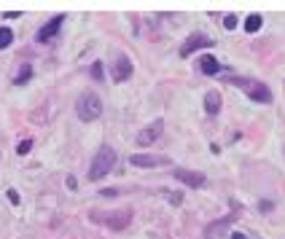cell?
I'll return each instance as SVG.
<instances>
[{"label": "cell", "instance_id": "1", "mask_svg": "<svg viewBox=\"0 0 285 239\" xmlns=\"http://www.w3.org/2000/svg\"><path fill=\"white\" fill-rule=\"evenodd\" d=\"M226 83H232V86L242 89L245 94L251 99H256V102H272V92H269L267 86H264L261 81H256V78H239V76H229Z\"/></svg>", "mask_w": 285, "mask_h": 239}, {"label": "cell", "instance_id": "2", "mask_svg": "<svg viewBox=\"0 0 285 239\" xmlns=\"http://www.w3.org/2000/svg\"><path fill=\"white\" fill-rule=\"evenodd\" d=\"M113 167H116V151H113L111 145H102L97 153H94V159H92L89 180H100V177H105Z\"/></svg>", "mask_w": 285, "mask_h": 239}, {"label": "cell", "instance_id": "3", "mask_svg": "<svg viewBox=\"0 0 285 239\" xmlns=\"http://www.w3.org/2000/svg\"><path fill=\"white\" fill-rule=\"evenodd\" d=\"M92 221H100V223H105V226H111V228H116V231H121V228L129 226V221H132V212H129V210L92 212Z\"/></svg>", "mask_w": 285, "mask_h": 239}, {"label": "cell", "instance_id": "4", "mask_svg": "<svg viewBox=\"0 0 285 239\" xmlns=\"http://www.w3.org/2000/svg\"><path fill=\"white\" fill-rule=\"evenodd\" d=\"M76 111H78V118H81V121H94V118L102 113V102H100L97 94H84V97L78 99Z\"/></svg>", "mask_w": 285, "mask_h": 239}, {"label": "cell", "instance_id": "5", "mask_svg": "<svg viewBox=\"0 0 285 239\" xmlns=\"http://www.w3.org/2000/svg\"><path fill=\"white\" fill-rule=\"evenodd\" d=\"M132 167H143V169H156V167H167L169 159L167 156H151V153H134L129 156Z\"/></svg>", "mask_w": 285, "mask_h": 239}, {"label": "cell", "instance_id": "6", "mask_svg": "<svg viewBox=\"0 0 285 239\" xmlns=\"http://www.w3.org/2000/svg\"><path fill=\"white\" fill-rule=\"evenodd\" d=\"M207 46H213V41H210L204 32H191V35H188V41L181 46V57H188V54L199 51V48H207Z\"/></svg>", "mask_w": 285, "mask_h": 239}, {"label": "cell", "instance_id": "7", "mask_svg": "<svg viewBox=\"0 0 285 239\" xmlns=\"http://www.w3.org/2000/svg\"><path fill=\"white\" fill-rule=\"evenodd\" d=\"M132 78V62H129L127 54H116L113 59V81H129Z\"/></svg>", "mask_w": 285, "mask_h": 239}, {"label": "cell", "instance_id": "8", "mask_svg": "<svg viewBox=\"0 0 285 239\" xmlns=\"http://www.w3.org/2000/svg\"><path fill=\"white\" fill-rule=\"evenodd\" d=\"M172 175L181 183H186L188 188H202L204 183H207V177H204L202 172H194V169H175Z\"/></svg>", "mask_w": 285, "mask_h": 239}, {"label": "cell", "instance_id": "9", "mask_svg": "<svg viewBox=\"0 0 285 239\" xmlns=\"http://www.w3.org/2000/svg\"><path fill=\"white\" fill-rule=\"evenodd\" d=\"M162 129H164V127H162V121H156V124H153V127H148V129H140L134 140H137V145H143V148H146V145H153V143L159 140V134H162Z\"/></svg>", "mask_w": 285, "mask_h": 239}, {"label": "cell", "instance_id": "10", "mask_svg": "<svg viewBox=\"0 0 285 239\" xmlns=\"http://www.w3.org/2000/svg\"><path fill=\"white\" fill-rule=\"evenodd\" d=\"M229 223H232V215H226V218H218L216 223H210V226L204 228V239H221L223 234L229 231Z\"/></svg>", "mask_w": 285, "mask_h": 239}, {"label": "cell", "instance_id": "11", "mask_svg": "<svg viewBox=\"0 0 285 239\" xmlns=\"http://www.w3.org/2000/svg\"><path fill=\"white\" fill-rule=\"evenodd\" d=\"M59 27H62V16H57V19H51V22L46 24V27L41 30V32H38V41L41 43H46V41H51L54 35H57L59 32Z\"/></svg>", "mask_w": 285, "mask_h": 239}, {"label": "cell", "instance_id": "12", "mask_svg": "<svg viewBox=\"0 0 285 239\" xmlns=\"http://www.w3.org/2000/svg\"><path fill=\"white\" fill-rule=\"evenodd\" d=\"M204 113L207 116H218L221 113V94L218 92H207V97H204Z\"/></svg>", "mask_w": 285, "mask_h": 239}, {"label": "cell", "instance_id": "13", "mask_svg": "<svg viewBox=\"0 0 285 239\" xmlns=\"http://www.w3.org/2000/svg\"><path fill=\"white\" fill-rule=\"evenodd\" d=\"M199 70H202L204 76H218L221 67H218V59L213 57V54H204V57L199 59Z\"/></svg>", "mask_w": 285, "mask_h": 239}, {"label": "cell", "instance_id": "14", "mask_svg": "<svg viewBox=\"0 0 285 239\" xmlns=\"http://www.w3.org/2000/svg\"><path fill=\"white\" fill-rule=\"evenodd\" d=\"M261 24H264V19L258 16V14H251V16L245 19V30H248V32H258Z\"/></svg>", "mask_w": 285, "mask_h": 239}, {"label": "cell", "instance_id": "15", "mask_svg": "<svg viewBox=\"0 0 285 239\" xmlns=\"http://www.w3.org/2000/svg\"><path fill=\"white\" fill-rule=\"evenodd\" d=\"M11 43H14V30H8V27H0V48L11 46Z\"/></svg>", "mask_w": 285, "mask_h": 239}, {"label": "cell", "instance_id": "16", "mask_svg": "<svg viewBox=\"0 0 285 239\" xmlns=\"http://www.w3.org/2000/svg\"><path fill=\"white\" fill-rule=\"evenodd\" d=\"M164 199H169V204H175V207H178V204H183V196L178 191H164Z\"/></svg>", "mask_w": 285, "mask_h": 239}, {"label": "cell", "instance_id": "17", "mask_svg": "<svg viewBox=\"0 0 285 239\" xmlns=\"http://www.w3.org/2000/svg\"><path fill=\"white\" fill-rule=\"evenodd\" d=\"M92 78H97V81H102V78H105V67H102V62H94V64H92Z\"/></svg>", "mask_w": 285, "mask_h": 239}, {"label": "cell", "instance_id": "18", "mask_svg": "<svg viewBox=\"0 0 285 239\" xmlns=\"http://www.w3.org/2000/svg\"><path fill=\"white\" fill-rule=\"evenodd\" d=\"M30 73H33V70H30V64H24L22 70H19V76H17V83H24L30 78Z\"/></svg>", "mask_w": 285, "mask_h": 239}, {"label": "cell", "instance_id": "19", "mask_svg": "<svg viewBox=\"0 0 285 239\" xmlns=\"http://www.w3.org/2000/svg\"><path fill=\"white\" fill-rule=\"evenodd\" d=\"M30 148H33V140H22V143H19V156L30 153Z\"/></svg>", "mask_w": 285, "mask_h": 239}, {"label": "cell", "instance_id": "20", "mask_svg": "<svg viewBox=\"0 0 285 239\" xmlns=\"http://www.w3.org/2000/svg\"><path fill=\"white\" fill-rule=\"evenodd\" d=\"M223 24H226V30H232V27H237V16L234 14H229L226 19H223Z\"/></svg>", "mask_w": 285, "mask_h": 239}, {"label": "cell", "instance_id": "21", "mask_svg": "<svg viewBox=\"0 0 285 239\" xmlns=\"http://www.w3.org/2000/svg\"><path fill=\"white\" fill-rule=\"evenodd\" d=\"M8 199H11V202H14V204H19V193H17V191H14V188H11V191H8Z\"/></svg>", "mask_w": 285, "mask_h": 239}, {"label": "cell", "instance_id": "22", "mask_svg": "<svg viewBox=\"0 0 285 239\" xmlns=\"http://www.w3.org/2000/svg\"><path fill=\"white\" fill-rule=\"evenodd\" d=\"M102 196H118V191H116V188H105Z\"/></svg>", "mask_w": 285, "mask_h": 239}, {"label": "cell", "instance_id": "23", "mask_svg": "<svg viewBox=\"0 0 285 239\" xmlns=\"http://www.w3.org/2000/svg\"><path fill=\"white\" fill-rule=\"evenodd\" d=\"M229 239H248V237H245V234H239V231H234V234H232V237H229Z\"/></svg>", "mask_w": 285, "mask_h": 239}]
</instances>
